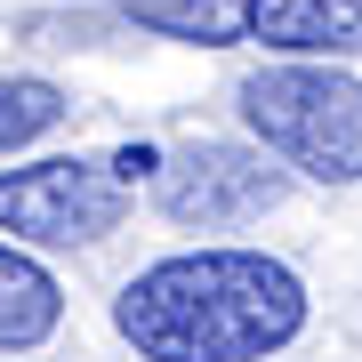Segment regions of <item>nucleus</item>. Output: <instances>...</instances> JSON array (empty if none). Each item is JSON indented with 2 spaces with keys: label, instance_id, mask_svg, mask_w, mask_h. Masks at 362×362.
<instances>
[{
  "label": "nucleus",
  "instance_id": "f257e3e1",
  "mask_svg": "<svg viewBox=\"0 0 362 362\" xmlns=\"http://www.w3.org/2000/svg\"><path fill=\"white\" fill-rule=\"evenodd\" d=\"M113 330L137 362H266L306 330V282L266 250H177L121 282Z\"/></svg>",
  "mask_w": 362,
  "mask_h": 362
},
{
  "label": "nucleus",
  "instance_id": "f03ea898",
  "mask_svg": "<svg viewBox=\"0 0 362 362\" xmlns=\"http://www.w3.org/2000/svg\"><path fill=\"white\" fill-rule=\"evenodd\" d=\"M233 105L282 169L314 185H362V73H338L330 57H282L250 73Z\"/></svg>",
  "mask_w": 362,
  "mask_h": 362
},
{
  "label": "nucleus",
  "instance_id": "7ed1b4c3",
  "mask_svg": "<svg viewBox=\"0 0 362 362\" xmlns=\"http://www.w3.org/2000/svg\"><path fill=\"white\" fill-rule=\"evenodd\" d=\"M129 209V185L113 177L105 161H81V153H57V161H25L0 177V226L16 242H40V250H81V242H105Z\"/></svg>",
  "mask_w": 362,
  "mask_h": 362
},
{
  "label": "nucleus",
  "instance_id": "20e7f679",
  "mask_svg": "<svg viewBox=\"0 0 362 362\" xmlns=\"http://www.w3.org/2000/svg\"><path fill=\"white\" fill-rule=\"evenodd\" d=\"M282 194H290V177L274 169L266 145L250 153V145H218V137H202V145H177V153L153 161V202H161L169 226L233 233V226L266 218Z\"/></svg>",
  "mask_w": 362,
  "mask_h": 362
},
{
  "label": "nucleus",
  "instance_id": "39448f33",
  "mask_svg": "<svg viewBox=\"0 0 362 362\" xmlns=\"http://www.w3.org/2000/svg\"><path fill=\"white\" fill-rule=\"evenodd\" d=\"M250 40L274 57H362V0H250Z\"/></svg>",
  "mask_w": 362,
  "mask_h": 362
},
{
  "label": "nucleus",
  "instance_id": "423d86ee",
  "mask_svg": "<svg viewBox=\"0 0 362 362\" xmlns=\"http://www.w3.org/2000/svg\"><path fill=\"white\" fill-rule=\"evenodd\" d=\"M57 322H65V290H57V274L25 258L16 242H0V354H33L49 346Z\"/></svg>",
  "mask_w": 362,
  "mask_h": 362
},
{
  "label": "nucleus",
  "instance_id": "0eeeda50",
  "mask_svg": "<svg viewBox=\"0 0 362 362\" xmlns=\"http://www.w3.org/2000/svg\"><path fill=\"white\" fill-rule=\"evenodd\" d=\"M121 16L153 40H185V49H233V40H250V0H121Z\"/></svg>",
  "mask_w": 362,
  "mask_h": 362
},
{
  "label": "nucleus",
  "instance_id": "6e6552de",
  "mask_svg": "<svg viewBox=\"0 0 362 362\" xmlns=\"http://www.w3.org/2000/svg\"><path fill=\"white\" fill-rule=\"evenodd\" d=\"M65 121V89L57 81H33V73H0V153L49 137Z\"/></svg>",
  "mask_w": 362,
  "mask_h": 362
}]
</instances>
